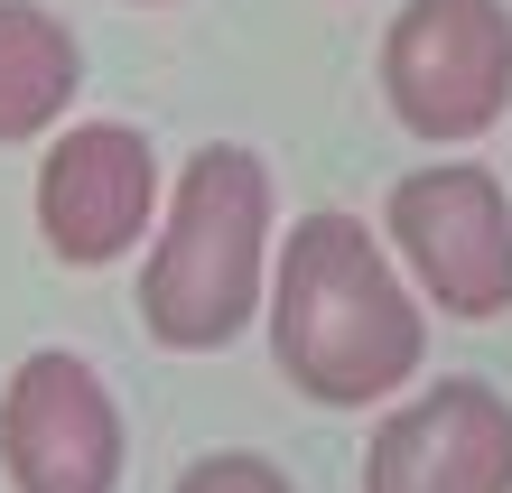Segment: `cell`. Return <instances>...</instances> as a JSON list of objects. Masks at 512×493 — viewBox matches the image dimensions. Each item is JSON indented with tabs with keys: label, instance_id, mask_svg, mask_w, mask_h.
I'll use <instances>...</instances> for the list:
<instances>
[{
	"label": "cell",
	"instance_id": "1",
	"mask_svg": "<svg viewBox=\"0 0 512 493\" xmlns=\"http://www.w3.org/2000/svg\"><path fill=\"white\" fill-rule=\"evenodd\" d=\"M429 354V317H419L410 280L391 270L364 214L317 205L298 214L280 261H270V363L298 400L317 410H364V400L401 391Z\"/></svg>",
	"mask_w": 512,
	"mask_h": 493
},
{
	"label": "cell",
	"instance_id": "2",
	"mask_svg": "<svg viewBox=\"0 0 512 493\" xmlns=\"http://www.w3.org/2000/svg\"><path fill=\"white\" fill-rule=\"evenodd\" d=\"M270 298V168L243 140H205L168 187L140 261V326L168 354H215Z\"/></svg>",
	"mask_w": 512,
	"mask_h": 493
},
{
	"label": "cell",
	"instance_id": "3",
	"mask_svg": "<svg viewBox=\"0 0 512 493\" xmlns=\"http://www.w3.org/2000/svg\"><path fill=\"white\" fill-rule=\"evenodd\" d=\"M382 103L419 140H485L512 112V0H401L382 28Z\"/></svg>",
	"mask_w": 512,
	"mask_h": 493
},
{
	"label": "cell",
	"instance_id": "4",
	"mask_svg": "<svg viewBox=\"0 0 512 493\" xmlns=\"http://www.w3.org/2000/svg\"><path fill=\"white\" fill-rule=\"evenodd\" d=\"M382 224L419 298H438V317H503L512 307V196L494 168L475 159L410 168L391 187Z\"/></svg>",
	"mask_w": 512,
	"mask_h": 493
},
{
	"label": "cell",
	"instance_id": "5",
	"mask_svg": "<svg viewBox=\"0 0 512 493\" xmlns=\"http://www.w3.org/2000/svg\"><path fill=\"white\" fill-rule=\"evenodd\" d=\"M122 410L103 373L66 345H38L0 382V475L10 493H112L122 484Z\"/></svg>",
	"mask_w": 512,
	"mask_h": 493
},
{
	"label": "cell",
	"instance_id": "6",
	"mask_svg": "<svg viewBox=\"0 0 512 493\" xmlns=\"http://www.w3.org/2000/svg\"><path fill=\"white\" fill-rule=\"evenodd\" d=\"M168 214L159 149L131 121H75L38 159V242L66 270H112L131 242Z\"/></svg>",
	"mask_w": 512,
	"mask_h": 493
},
{
	"label": "cell",
	"instance_id": "7",
	"mask_svg": "<svg viewBox=\"0 0 512 493\" xmlns=\"http://www.w3.org/2000/svg\"><path fill=\"white\" fill-rule=\"evenodd\" d=\"M364 493H512V400L475 373L429 382L373 428Z\"/></svg>",
	"mask_w": 512,
	"mask_h": 493
},
{
	"label": "cell",
	"instance_id": "8",
	"mask_svg": "<svg viewBox=\"0 0 512 493\" xmlns=\"http://www.w3.org/2000/svg\"><path fill=\"white\" fill-rule=\"evenodd\" d=\"M84 84L75 28L47 10V0H0V140H38L66 121Z\"/></svg>",
	"mask_w": 512,
	"mask_h": 493
},
{
	"label": "cell",
	"instance_id": "9",
	"mask_svg": "<svg viewBox=\"0 0 512 493\" xmlns=\"http://www.w3.org/2000/svg\"><path fill=\"white\" fill-rule=\"evenodd\" d=\"M168 493H298V484H289V466H270L261 447H215V456H196Z\"/></svg>",
	"mask_w": 512,
	"mask_h": 493
},
{
	"label": "cell",
	"instance_id": "10",
	"mask_svg": "<svg viewBox=\"0 0 512 493\" xmlns=\"http://www.w3.org/2000/svg\"><path fill=\"white\" fill-rule=\"evenodd\" d=\"M140 10H159V0H140Z\"/></svg>",
	"mask_w": 512,
	"mask_h": 493
}]
</instances>
